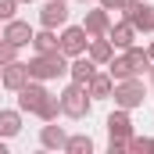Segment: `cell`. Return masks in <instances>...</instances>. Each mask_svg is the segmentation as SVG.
I'll use <instances>...</instances> for the list:
<instances>
[{"mask_svg": "<svg viewBox=\"0 0 154 154\" xmlns=\"http://www.w3.org/2000/svg\"><path fill=\"white\" fill-rule=\"evenodd\" d=\"M122 14L133 22L136 32H151L154 29V7L147 0H125V4H122Z\"/></svg>", "mask_w": 154, "mask_h": 154, "instance_id": "obj_5", "label": "cell"}, {"mask_svg": "<svg viewBox=\"0 0 154 154\" xmlns=\"http://www.w3.org/2000/svg\"><path fill=\"white\" fill-rule=\"evenodd\" d=\"M11 61H18V47H14V43H7V39L0 36V68H4V65H11Z\"/></svg>", "mask_w": 154, "mask_h": 154, "instance_id": "obj_22", "label": "cell"}, {"mask_svg": "<svg viewBox=\"0 0 154 154\" xmlns=\"http://www.w3.org/2000/svg\"><path fill=\"white\" fill-rule=\"evenodd\" d=\"M50 93L39 86V79H29L22 90H18V111H29V115H36L39 108H43V100H47Z\"/></svg>", "mask_w": 154, "mask_h": 154, "instance_id": "obj_7", "label": "cell"}, {"mask_svg": "<svg viewBox=\"0 0 154 154\" xmlns=\"http://www.w3.org/2000/svg\"><path fill=\"white\" fill-rule=\"evenodd\" d=\"M86 111H90V93H86L82 82H72V86L61 93V115H68V118H86Z\"/></svg>", "mask_w": 154, "mask_h": 154, "instance_id": "obj_4", "label": "cell"}, {"mask_svg": "<svg viewBox=\"0 0 154 154\" xmlns=\"http://www.w3.org/2000/svg\"><path fill=\"white\" fill-rule=\"evenodd\" d=\"M122 4H125V0H100L104 11H122Z\"/></svg>", "mask_w": 154, "mask_h": 154, "instance_id": "obj_25", "label": "cell"}, {"mask_svg": "<svg viewBox=\"0 0 154 154\" xmlns=\"http://www.w3.org/2000/svg\"><path fill=\"white\" fill-rule=\"evenodd\" d=\"M4 39H7V43H14L18 50H22V47H29V43H32V29H29V22H14V18H11V22L4 25Z\"/></svg>", "mask_w": 154, "mask_h": 154, "instance_id": "obj_9", "label": "cell"}, {"mask_svg": "<svg viewBox=\"0 0 154 154\" xmlns=\"http://www.w3.org/2000/svg\"><path fill=\"white\" fill-rule=\"evenodd\" d=\"M0 154H7V143H4V140H0Z\"/></svg>", "mask_w": 154, "mask_h": 154, "instance_id": "obj_26", "label": "cell"}, {"mask_svg": "<svg viewBox=\"0 0 154 154\" xmlns=\"http://www.w3.org/2000/svg\"><path fill=\"white\" fill-rule=\"evenodd\" d=\"M111 90H115V79L111 75H90V82H86V93L90 97H111Z\"/></svg>", "mask_w": 154, "mask_h": 154, "instance_id": "obj_17", "label": "cell"}, {"mask_svg": "<svg viewBox=\"0 0 154 154\" xmlns=\"http://www.w3.org/2000/svg\"><path fill=\"white\" fill-rule=\"evenodd\" d=\"M154 140H147V136H129V151H151Z\"/></svg>", "mask_w": 154, "mask_h": 154, "instance_id": "obj_24", "label": "cell"}, {"mask_svg": "<svg viewBox=\"0 0 154 154\" xmlns=\"http://www.w3.org/2000/svg\"><path fill=\"white\" fill-rule=\"evenodd\" d=\"M111 97H115V104H118V108L133 111V108H140V104L147 100V90H143L140 75H133V79H118V82H115V90H111Z\"/></svg>", "mask_w": 154, "mask_h": 154, "instance_id": "obj_3", "label": "cell"}, {"mask_svg": "<svg viewBox=\"0 0 154 154\" xmlns=\"http://www.w3.org/2000/svg\"><path fill=\"white\" fill-rule=\"evenodd\" d=\"M82 29H86L90 36H108V29H111V14H108L104 7H97V11H86V22H82Z\"/></svg>", "mask_w": 154, "mask_h": 154, "instance_id": "obj_11", "label": "cell"}, {"mask_svg": "<svg viewBox=\"0 0 154 154\" xmlns=\"http://www.w3.org/2000/svg\"><path fill=\"white\" fill-rule=\"evenodd\" d=\"M57 75H68V57H65L61 50H54V54H36V57L29 61V79L47 82V79H57Z\"/></svg>", "mask_w": 154, "mask_h": 154, "instance_id": "obj_2", "label": "cell"}, {"mask_svg": "<svg viewBox=\"0 0 154 154\" xmlns=\"http://www.w3.org/2000/svg\"><path fill=\"white\" fill-rule=\"evenodd\" d=\"M32 47H36V54H54V50H61L54 29H47V25H43L39 32H32Z\"/></svg>", "mask_w": 154, "mask_h": 154, "instance_id": "obj_16", "label": "cell"}, {"mask_svg": "<svg viewBox=\"0 0 154 154\" xmlns=\"http://www.w3.org/2000/svg\"><path fill=\"white\" fill-rule=\"evenodd\" d=\"M29 82V65H22V61H11V65H4L0 68V86H7V90H22Z\"/></svg>", "mask_w": 154, "mask_h": 154, "instance_id": "obj_8", "label": "cell"}, {"mask_svg": "<svg viewBox=\"0 0 154 154\" xmlns=\"http://www.w3.org/2000/svg\"><path fill=\"white\" fill-rule=\"evenodd\" d=\"M65 151L68 154H90L93 151V140H90V136H68V140H65Z\"/></svg>", "mask_w": 154, "mask_h": 154, "instance_id": "obj_21", "label": "cell"}, {"mask_svg": "<svg viewBox=\"0 0 154 154\" xmlns=\"http://www.w3.org/2000/svg\"><path fill=\"white\" fill-rule=\"evenodd\" d=\"M93 65H97V61H93L90 54H86V57H82V54H75V57H72V65H68V75H72V82H82V86H86V82H90V75L97 72Z\"/></svg>", "mask_w": 154, "mask_h": 154, "instance_id": "obj_14", "label": "cell"}, {"mask_svg": "<svg viewBox=\"0 0 154 154\" xmlns=\"http://www.w3.org/2000/svg\"><path fill=\"white\" fill-rule=\"evenodd\" d=\"M0 36H4V29H0Z\"/></svg>", "mask_w": 154, "mask_h": 154, "instance_id": "obj_30", "label": "cell"}, {"mask_svg": "<svg viewBox=\"0 0 154 154\" xmlns=\"http://www.w3.org/2000/svg\"><path fill=\"white\" fill-rule=\"evenodd\" d=\"M36 115L43 118V122H54V118L61 115V97H54V93H50V97H47V100H43V108H39Z\"/></svg>", "mask_w": 154, "mask_h": 154, "instance_id": "obj_20", "label": "cell"}, {"mask_svg": "<svg viewBox=\"0 0 154 154\" xmlns=\"http://www.w3.org/2000/svg\"><path fill=\"white\" fill-rule=\"evenodd\" d=\"M14 7H18V0H0V22H11Z\"/></svg>", "mask_w": 154, "mask_h": 154, "instance_id": "obj_23", "label": "cell"}, {"mask_svg": "<svg viewBox=\"0 0 154 154\" xmlns=\"http://www.w3.org/2000/svg\"><path fill=\"white\" fill-rule=\"evenodd\" d=\"M143 72H151V57L143 54V50H136V47H129L122 57H111L108 61V75L115 79H133V75H143Z\"/></svg>", "mask_w": 154, "mask_h": 154, "instance_id": "obj_1", "label": "cell"}, {"mask_svg": "<svg viewBox=\"0 0 154 154\" xmlns=\"http://www.w3.org/2000/svg\"><path fill=\"white\" fill-rule=\"evenodd\" d=\"M82 4H90V0H82Z\"/></svg>", "mask_w": 154, "mask_h": 154, "instance_id": "obj_29", "label": "cell"}, {"mask_svg": "<svg viewBox=\"0 0 154 154\" xmlns=\"http://www.w3.org/2000/svg\"><path fill=\"white\" fill-rule=\"evenodd\" d=\"M57 47H61V54L65 57H75V54H86V47H90V32L82 29V25H68L61 39H57Z\"/></svg>", "mask_w": 154, "mask_h": 154, "instance_id": "obj_6", "label": "cell"}, {"mask_svg": "<svg viewBox=\"0 0 154 154\" xmlns=\"http://www.w3.org/2000/svg\"><path fill=\"white\" fill-rule=\"evenodd\" d=\"M18 4H32V0H18Z\"/></svg>", "mask_w": 154, "mask_h": 154, "instance_id": "obj_28", "label": "cell"}, {"mask_svg": "<svg viewBox=\"0 0 154 154\" xmlns=\"http://www.w3.org/2000/svg\"><path fill=\"white\" fill-rule=\"evenodd\" d=\"M39 22H43L47 29H57V25H65V22H68V7H65V0H50V4L39 11Z\"/></svg>", "mask_w": 154, "mask_h": 154, "instance_id": "obj_10", "label": "cell"}, {"mask_svg": "<svg viewBox=\"0 0 154 154\" xmlns=\"http://www.w3.org/2000/svg\"><path fill=\"white\" fill-rule=\"evenodd\" d=\"M108 136L111 140H129L133 136V122L125 115V108H118L115 115H108Z\"/></svg>", "mask_w": 154, "mask_h": 154, "instance_id": "obj_12", "label": "cell"}, {"mask_svg": "<svg viewBox=\"0 0 154 154\" xmlns=\"http://www.w3.org/2000/svg\"><path fill=\"white\" fill-rule=\"evenodd\" d=\"M22 133V111H0V136H18Z\"/></svg>", "mask_w": 154, "mask_h": 154, "instance_id": "obj_19", "label": "cell"}, {"mask_svg": "<svg viewBox=\"0 0 154 154\" xmlns=\"http://www.w3.org/2000/svg\"><path fill=\"white\" fill-rule=\"evenodd\" d=\"M65 140H68V136H65L61 125H43V129H39V143H43L47 151H65Z\"/></svg>", "mask_w": 154, "mask_h": 154, "instance_id": "obj_15", "label": "cell"}, {"mask_svg": "<svg viewBox=\"0 0 154 154\" xmlns=\"http://www.w3.org/2000/svg\"><path fill=\"white\" fill-rule=\"evenodd\" d=\"M108 39H111V47H122V50H129L133 47V39H136V29H133V22L125 18V22H115L111 29H108Z\"/></svg>", "mask_w": 154, "mask_h": 154, "instance_id": "obj_13", "label": "cell"}, {"mask_svg": "<svg viewBox=\"0 0 154 154\" xmlns=\"http://www.w3.org/2000/svg\"><path fill=\"white\" fill-rule=\"evenodd\" d=\"M86 50H90V57H93V61H97V65H108V61H111V57H115V54H111V50H115V47H111V39H90V47H86Z\"/></svg>", "mask_w": 154, "mask_h": 154, "instance_id": "obj_18", "label": "cell"}, {"mask_svg": "<svg viewBox=\"0 0 154 154\" xmlns=\"http://www.w3.org/2000/svg\"><path fill=\"white\" fill-rule=\"evenodd\" d=\"M147 57H151V61H154V43H151V50H147Z\"/></svg>", "mask_w": 154, "mask_h": 154, "instance_id": "obj_27", "label": "cell"}]
</instances>
